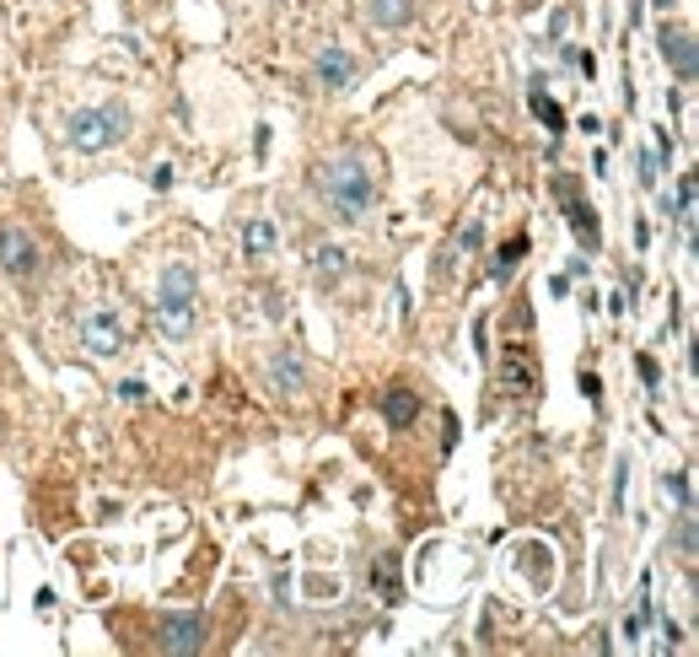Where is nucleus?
<instances>
[{
	"label": "nucleus",
	"instance_id": "f257e3e1",
	"mask_svg": "<svg viewBox=\"0 0 699 657\" xmlns=\"http://www.w3.org/2000/svg\"><path fill=\"white\" fill-rule=\"evenodd\" d=\"M313 189H318V205L328 210V221H339V227L372 221L382 205L377 173H372V157L366 151H334V157H323L318 173H313Z\"/></svg>",
	"mask_w": 699,
	"mask_h": 657
},
{
	"label": "nucleus",
	"instance_id": "f03ea898",
	"mask_svg": "<svg viewBox=\"0 0 699 657\" xmlns=\"http://www.w3.org/2000/svg\"><path fill=\"white\" fill-rule=\"evenodd\" d=\"M156 328L173 345L194 339V328H199V275H194V264H162V275H156Z\"/></svg>",
	"mask_w": 699,
	"mask_h": 657
},
{
	"label": "nucleus",
	"instance_id": "7ed1b4c3",
	"mask_svg": "<svg viewBox=\"0 0 699 657\" xmlns=\"http://www.w3.org/2000/svg\"><path fill=\"white\" fill-rule=\"evenodd\" d=\"M129 130H135V119H129L125 103H97V108H75L70 114V146L81 151V157H97V151H114V146H125Z\"/></svg>",
	"mask_w": 699,
	"mask_h": 657
},
{
	"label": "nucleus",
	"instance_id": "20e7f679",
	"mask_svg": "<svg viewBox=\"0 0 699 657\" xmlns=\"http://www.w3.org/2000/svg\"><path fill=\"white\" fill-rule=\"evenodd\" d=\"M0 269H5V280L22 286V291L38 286V275H44V249H38V238H33L27 227H0Z\"/></svg>",
	"mask_w": 699,
	"mask_h": 657
},
{
	"label": "nucleus",
	"instance_id": "39448f33",
	"mask_svg": "<svg viewBox=\"0 0 699 657\" xmlns=\"http://www.w3.org/2000/svg\"><path fill=\"white\" fill-rule=\"evenodd\" d=\"M555 195H560V210H566V221H571L575 243H581L586 254H597V249H603V221H597V210L586 205V195H581V184L560 173V178H555Z\"/></svg>",
	"mask_w": 699,
	"mask_h": 657
},
{
	"label": "nucleus",
	"instance_id": "423d86ee",
	"mask_svg": "<svg viewBox=\"0 0 699 657\" xmlns=\"http://www.w3.org/2000/svg\"><path fill=\"white\" fill-rule=\"evenodd\" d=\"M205 642H210V620L205 614H162L156 620V647L173 657H189V653H205Z\"/></svg>",
	"mask_w": 699,
	"mask_h": 657
},
{
	"label": "nucleus",
	"instance_id": "0eeeda50",
	"mask_svg": "<svg viewBox=\"0 0 699 657\" xmlns=\"http://www.w3.org/2000/svg\"><path fill=\"white\" fill-rule=\"evenodd\" d=\"M81 350L97 356V361H108V356L125 350V324H119L114 308H92V313L81 319Z\"/></svg>",
	"mask_w": 699,
	"mask_h": 657
},
{
	"label": "nucleus",
	"instance_id": "6e6552de",
	"mask_svg": "<svg viewBox=\"0 0 699 657\" xmlns=\"http://www.w3.org/2000/svg\"><path fill=\"white\" fill-rule=\"evenodd\" d=\"M656 49H662V60L673 66V76L689 87L699 76V44H695V33L689 27H678V22H667L662 33H656Z\"/></svg>",
	"mask_w": 699,
	"mask_h": 657
},
{
	"label": "nucleus",
	"instance_id": "1a4fd4ad",
	"mask_svg": "<svg viewBox=\"0 0 699 657\" xmlns=\"http://www.w3.org/2000/svg\"><path fill=\"white\" fill-rule=\"evenodd\" d=\"M269 389L286 399H302L307 394V361L296 350H275L269 356Z\"/></svg>",
	"mask_w": 699,
	"mask_h": 657
},
{
	"label": "nucleus",
	"instance_id": "9d476101",
	"mask_svg": "<svg viewBox=\"0 0 699 657\" xmlns=\"http://www.w3.org/2000/svg\"><path fill=\"white\" fill-rule=\"evenodd\" d=\"M313 76H318L323 92H345V87L356 81V55H350V49H323Z\"/></svg>",
	"mask_w": 699,
	"mask_h": 657
},
{
	"label": "nucleus",
	"instance_id": "9b49d317",
	"mask_svg": "<svg viewBox=\"0 0 699 657\" xmlns=\"http://www.w3.org/2000/svg\"><path fill=\"white\" fill-rule=\"evenodd\" d=\"M501 383H506L511 394H533V383H538L533 350H501Z\"/></svg>",
	"mask_w": 699,
	"mask_h": 657
},
{
	"label": "nucleus",
	"instance_id": "f8f14e48",
	"mask_svg": "<svg viewBox=\"0 0 699 657\" xmlns=\"http://www.w3.org/2000/svg\"><path fill=\"white\" fill-rule=\"evenodd\" d=\"M382 420L398 426V431L415 426V420H420V394H415V389H387V394H382Z\"/></svg>",
	"mask_w": 699,
	"mask_h": 657
},
{
	"label": "nucleus",
	"instance_id": "ddd939ff",
	"mask_svg": "<svg viewBox=\"0 0 699 657\" xmlns=\"http://www.w3.org/2000/svg\"><path fill=\"white\" fill-rule=\"evenodd\" d=\"M243 249H248L254 260H269V254L280 249V227H275L269 216H248V221H243Z\"/></svg>",
	"mask_w": 699,
	"mask_h": 657
},
{
	"label": "nucleus",
	"instance_id": "4468645a",
	"mask_svg": "<svg viewBox=\"0 0 699 657\" xmlns=\"http://www.w3.org/2000/svg\"><path fill=\"white\" fill-rule=\"evenodd\" d=\"M415 11H420L415 0H366L372 27H387V33H393V27H409V22H415Z\"/></svg>",
	"mask_w": 699,
	"mask_h": 657
},
{
	"label": "nucleus",
	"instance_id": "2eb2a0df",
	"mask_svg": "<svg viewBox=\"0 0 699 657\" xmlns=\"http://www.w3.org/2000/svg\"><path fill=\"white\" fill-rule=\"evenodd\" d=\"M345 269H350V254H345L339 243H323V249H313V275H318L323 286L345 280Z\"/></svg>",
	"mask_w": 699,
	"mask_h": 657
},
{
	"label": "nucleus",
	"instance_id": "dca6fc26",
	"mask_svg": "<svg viewBox=\"0 0 699 657\" xmlns=\"http://www.w3.org/2000/svg\"><path fill=\"white\" fill-rule=\"evenodd\" d=\"M522 260H527V238H511L506 249L490 260V280H511V269H516Z\"/></svg>",
	"mask_w": 699,
	"mask_h": 657
},
{
	"label": "nucleus",
	"instance_id": "f3484780",
	"mask_svg": "<svg viewBox=\"0 0 699 657\" xmlns=\"http://www.w3.org/2000/svg\"><path fill=\"white\" fill-rule=\"evenodd\" d=\"M533 114H538V125H544L549 135L566 130V114H560V103H555L549 92H533Z\"/></svg>",
	"mask_w": 699,
	"mask_h": 657
},
{
	"label": "nucleus",
	"instance_id": "a211bd4d",
	"mask_svg": "<svg viewBox=\"0 0 699 657\" xmlns=\"http://www.w3.org/2000/svg\"><path fill=\"white\" fill-rule=\"evenodd\" d=\"M479 243H485V221L474 216V221H463L457 232H452V249H457V260L463 254H479Z\"/></svg>",
	"mask_w": 699,
	"mask_h": 657
},
{
	"label": "nucleus",
	"instance_id": "6ab92c4d",
	"mask_svg": "<svg viewBox=\"0 0 699 657\" xmlns=\"http://www.w3.org/2000/svg\"><path fill=\"white\" fill-rule=\"evenodd\" d=\"M662 491L673 496V507H678V512H689V507H695V491H689V469L667 474V480H662Z\"/></svg>",
	"mask_w": 699,
	"mask_h": 657
},
{
	"label": "nucleus",
	"instance_id": "aec40b11",
	"mask_svg": "<svg viewBox=\"0 0 699 657\" xmlns=\"http://www.w3.org/2000/svg\"><path fill=\"white\" fill-rule=\"evenodd\" d=\"M377 583H382V598L393 603V598H398V561H393V555L377 561Z\"/></svg>",
	"mask_w": 699,
	"mask_h": 657
},
{
	"label": "nucleus",
	"instance_id": "412c9836",
	"mask_svg": "<svg viewBox=\"0 0 699 657\" xmlns=\"http://www.w3.org/2000/svg\"><path fill=\"white\" fill-rule=\"evenodd\" d=\"M673 210H678L684 221H695V173L678 178V205H673ZM673 210H667V216H673Z\"/></svg>",
	"mask_w": 699,
	"mask_h": 657
},
{
	"label": "nucleus",
	"instance_id": "4be33fe9",
	"mask_svg": "<svg viewBox=\"0 0 699 657\" xmlns=\"http://www.w3.org/2000/svg\"><path fill=\"white\" fill-rule=\"evenodd\" d=\"M625 485H630V459H619V463H614V507H608L614 518L625 512Z\"/></svg>",
	"mask_w": 699,
	"mask_h": 657
},
{
	"label": "nucleus",
	"instance_id": "5701e85b",
	"mask_svg": "<svg viewBox=\"0 0 699 657\" xmlns=\"http://www.w3.org/2000/svg\"><path fill=\"white\" fill-rule=\"evenodd\" d=\"M678 555L695 566V507L684 512V523H678Z\"/></svg>",
	"mask_w": 699,
	"mask_h": 657
},
{
	"label": "nucleus",
	"instance_id": "b1692460",
	"mask_svg": "<svg viewBox=\"0 0 699 657\" xmlns=\"http://www.w3.org/2000/svg\"><path fill=\"white\" fill-rule=\"evenodd\" d=\"M636 367H640V383H645V389L656 394V389H662V367H656V356H645V350H640Z\"/></svg>",
	"mask_w": 699,
	"mask_h": 657
},
{
	"label": "nucleus",
	"instance_id": "393cba45",
	"mask_svg": "<svg viewBox=\"0 0 699 657\" xmlns=\"http://www.w3.org/2000/svg\"><path fill=\"white\" fill-rule=\"evenodd\" d=\"M656 168H662V162H656V151H640V157H636V173H640V184H645V189L656 184Z\"/></svg>",
	"mask_w": 699,
	"mask_h": 657
},
{
	"label": "nucleus",
	"instance_id": "a878e982",
	"mask_svg": "<svg viewBox=\"0 0 699 657\" xmlns=\"http://www.w3.org/2000/svg\"><path fill=\"white\" fill-rule=\"evenodd\" d=\"M581 394L592 399V404L603 399V383H597V372H581Z\"/></svg>",
	"mask_w": 699,
	"mask_h": 657
},
{
	"label": "nucleus",
	"instance_id": "bb28decb",
	"mask_svg": "<svg viewBox=\"0 0 699 657\" xmlns=\"http://www.w3.org/2000/svg\"><path fill=\"white\" fill-rule=\"evenodd\" d=\"M640 625H645V614H625V636H630V647L640 642Z\"/></svg>",
	"mask_w": 699,
	"mask_h": 657
},
{
	"label": "nucleus",
	"instance_id": "cd10ccee",
	"mask_svg": "<svg viewBox=\"0 0 699 657\" xmlns=\"http://www.w3.org/2000/svg\"><path fill=\"white\" fill-rule=\"evenodd\" d=\"M651 5H656V11H673V5H678V0H651Z\"/></svg>",
	"mask_w": 699,
	"mask_h": 657
}]
</instances>
